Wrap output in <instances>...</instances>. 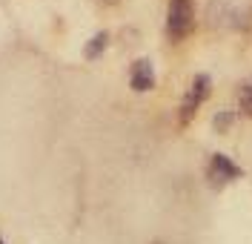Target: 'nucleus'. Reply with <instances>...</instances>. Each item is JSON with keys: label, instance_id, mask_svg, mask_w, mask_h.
I'll return each mask as SVG.
<instances>
[{"label": "nucleus", "instance_id": "7ed1b4c3", "mask_svg": "<svg viewBox=\"0 0 252 244\" xmlns=\"http://www.w3.org/2000/svg\"><path fill=\"white\" fill-rule=\"evenodd\" d=\"M241 175H244V173H241V167H238L232 158H226L223 152H212V158L206 164V181H209L215 190H220V187L229 184V181H238Z\"/></svg>", "mask_w": 252, "mask_h": 244}, {"label": "nucleus", "instance_id": "423d86ee", "mask_svg": "<svg viewBox=\"0 0 252 244\" xmlns=\"http://www.w3.org/2000/svg\"><path fill=\"white\" fill-rule=\"evenodd\" d=\"M238 109L244 115H252V75L241 83V92H238Z\"/></svg>", "mask_w": 252, "mask_h": 244}, {"label": "nucleus", "instance_id": "f03ea898", "mask_svg": "<svg viewBox=\"0 0 252 244\" xmlns=\"http://www.w3.org/2000/svg\"><path fill=\"white\" fill-rule=\"evenodd\" d=\"M209 92H212V78H209L206 72H198V75L192 78V83L187 86V95L181 101L178 121H181V124H189V121L195 118V112H198V106L209 98Z\"/></svg>", "mask_w": 252, "mask_h": 244}, {"label": "nucleus", "instance_id": "1a4fd4ad", "mask_svg": "<svg viewBox=\"0 0 252 244\" xmlns=\"http://www.w3.org/2000/svg\"><path fill=\"white\" fill-rule=\"evenodd\" d=\"M106 3H118V0H106Z\"/></svg>", "mask_w": 252, "mask_h": 244}, {"label": "nucleus", "instance_id": "39448f33", "mask_svg": "<svg viewBox=\"0 0 252 244\" xmlns=\"http://www.w3.org/2000/svg\"><path fill=\"white\" fill-rule=\"evenodd\" d=\"M109 46V32H97L92 35L89 40H86V46H83V58L86 61H97L100 55H103V49Z\"/></svg>", "mask_w": 252, "mask_h": 244}, {"label": "nucleus", "instance_id": "6e6552de", "mask_svg": "<svg viewBox=\"0 0 252 244\" xmlns=\"http://www.w3.org/2000/svg\"><path fill=\"white\" fill-rule=\"evenodd\" d=\"M0 244H6V239H3V236H0Z\"/></svg>", "mask_w": 252, "mask_h": 244}, {"label": "nucleus", "instance_id": "f257e3e1", "mask_svg": "<svg viewBox=\"0 0 252 244\" xmlns=\"http://www.w3.org/2000/svg\"><path fill=\"white\" fill-rule=\"evenodd\" d=\"M195 26V3L192 0H169L166 6V32L172 40H184Z\"/></svg>", "mask_w": 252, "mask_h": 244}, {"label": "nucleus", "instance_id": "0eeeda50", "mask_svg": "<svg viewBox=\"0 0 252 244\" xmlns=\"http://www.w3.org/2000/svg\"><path fill=\"white\" fill-rule=\"evenodd\" d=\"M212 124H215V130L218 132H226L232 124H235V112H232V109H220V112H215Z\"/></svg>", "mask_w": 252, "mask_h": 244}, {"label": "nucleus", "instance_id": "20e7f679", "mask_svg": "<svg viewBox=\"0 0 252 244\" xmlns=\"http://www.w3.org/2000/svg\"><path fill=\"white\" fill-rule=\"evenodd\" d=\"M129 86L135 92H149L155 89V69H152V61L149 58H141L135 61L132 69H129Z\"/></svg>", "mask_w": 252, "mask_h": 244}]
</instances>
